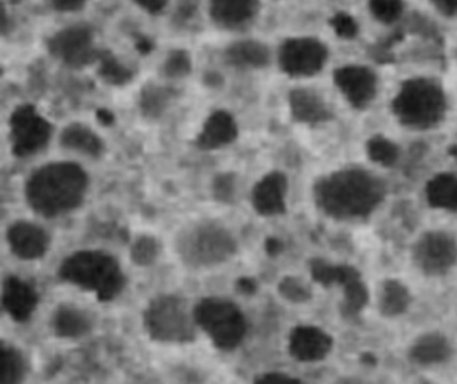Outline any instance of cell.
I'll list each match as a JSON object with an SVG mask.
<instances>
[{
    "instance_id": "35",
    "label": "cell",
    "mask_w": 457,
    "mask_h": 384,
    "mask_svg": "<svg viewBox=\"0 0 457 384\" xmlns=\"http://www.w3.org/2000/svg\"><path fill=\"white\" fill-rule=\"evenodd\" d=\"M165 73L170 78H183L191 73V58L186 52H173L165 62Z\"/></svg>"
},
{
    "instance_id": "24",
    "label": "cell",
    "mask_w": 457,
    "mask_h": 384,
    "mask_svg": "<svg viewBox=\"0 0 457 384\" xmlns=\"http://www.w3.org/2000/svg\"><path fill=\"white\" fill-rule=\"evenodd\" d=\"M411 303V292L403 282L395 279L384 282L379 290L378 308L385 317H397L405 314Z\"/></svg>"
},
{
    "instance_id": "42",
    "label": "cell",
    "mask_w": 457,
    "mask_h": 384,
    "mask_svg": "<svg viewBox=\"0 0 457 384\" xmlns=\"http://www.w3.org/2000/svg\"><path fill=\"white\" fill-rule=\"evenodd\" d=\"M98 119H100L101 124L104 125H112L114 122L113 114L111 111L105 110V109H101L97 113Z\"/></svg>"
},
{
    "instance_id": "4",
    "label": "cell",
    "mask_w": 457,
    "mask_h": 384,
    "mask_svg": "<svg viewBox=\"0 0 457 384\" xmlns=\"http://www.w3.org/2000/svg\"><path fill=\"white\" fill-rule=\"evenodd\" d=\"M58 276L97 296L101 303L114 300L127 287L119 261L103 250H79L61 263Z\"/></svg>"
},
{
    "instance_id": "36",
    "label": "cell",
    "mask_w": 457,
    "mask_h": 384,
    "mask_svg": "<svg viewBox=\"0 0 457 384\" xmlns=\"http://www.w3.org/2000/svg\"><path fill=\"white\" fill-rule=\"evenodd\" d=\"M371 159L374 162L389 167L397 159V149L385 140L371 141L370 151H369Z\"/></svg>"
},
{
    "instance_id": "17",
    "label": "cell",
    "mask_w": 457,
    "mask_h": 384,
    "mask_svg": "<svg viewBox=\"0 0 457 384\" xmlns=\"http://www.w3.org/2000/svg\"><path fill=\"white\" fill-rule=\"evenodd\" d=\"M4 311L17 323H25L33 316L39 303L38 292L30 282L17 276L4 280L2 295Z\"/></svg>"
},
{
    "instance_id": "34",
    "label": "cell",
    "mask_w": 457,
    "mask_h": 384,
    "mask_svg": "<svg viewBox=\"0 0 457 384\" xmlns=\"http://www.w3.org/2000/svg\"><path fill=\"white\" fill-rule=\"evenodd\" d=\"M310 272H312V279L318 284L323 285V287H331V285L337 284L339 266H333L322 258H314L310 263Z\"/></svg>"
},
{
    "instance_id": "38",
    "label": "cell",
    "mask_w": 457,
    "mask_h": 384,
    "mask_svg": "<svg viewBox=\"0 0 457 384\" xmlns=\"http://www.w3.org/2000/svg\"><path fill=\"white\" fill-rule=\"evenodd\" d=\"M87 0H53L55 9L60 12H76L84 6Z\"/></svg>"
},
{
    "instance_id": "8",
    "label": "cell",
    "mask_w": 457,
    "mask_h": 384,
    "mask_svg": "<svg viewBox=\"0 0 457 384\" xmlns=\"http://www.w3.org/2000/svg\"><path fill=\"white\" fill-rule=\"evenodd\" d=\"M334 50L318 36H299L286 39L278 60L283 73L291 78H312L330 65Z\"/></svg>"
},
{
    "instance_id": "28",
    "label": "cell",
    "mask_w": 457,
    "mask_h": 384,
    "mask_svg": "<svg viewBox=\"0 0 457 384\" xmlns=\"http://www.w3.org/2000/svg\"><path fill=\"white\" fill-rule=\"evenodd\" d=\"M2 364H0V383L14 384L22 380L26 372V363L20 349L2 343Z\"/></svg>"
},
{
    "instance_id": "13",
    "label": "cell",
    "mask_w": 457,
    "mask_h": 384,
    "mask_svg": "<svg viewBox=\"0 0 457 384\" xmlns=\"http://www.w3.org/2000/svg\"><path fill=\"white\" fill-rule=\"evenodd\" d=\"M10 249L21 260H39L50 249L49 233L30 221H15L7 229Z\"/></svg>"
},
{
    "instance_id": "40",
    "label": "cell",
    "mask_w": 457,
    "mask_h": 384,
    "mask_svg": "<svg viewBox=\"0 0 457 384\" xmlns=\"http://www.w3.org/2000/svg\"><path fill=\"white\" fill-rule=\"evenodd\" d=\"M237 290L245 295H253L256 292V282L251 277H240L237 282Z\"/></svg>"
},
{
    "instance_id": "43",
    "label": "cell",
    "mask_w": 457,
    "mask_h": 384,
    "mask_svg": "<svg viewBox=\"0 0 457 384\" xmlns=\"http://www.w3.org/2000/svg\"><path fill=\"white\" fill-rule=\"evenodd\" d=\"M152 45L149 41H140L138 42V50H140L141 53H144V54H146V53L151 52Z\"/></svg>"
},
{
    "instance_id": "10",
    "label": "cell",
    "mask_w": 457,
    "mask_h": 384,
    "mask_svg": "<svg viewBox=\"0 0 457 384\" xmlns=\"http://www.w3.org/2000/svg\"><path fill=\"white\" fill-rule=\"evenodd\" d=\"M52 125L33 105L15 109L10 118V140L14 156L26 159L38 153L49 143Z\"/></svg>"
},
{
    "instance_id": "31",
    "label": "cell",
    "mask_w": 457,
    "mask_h": 384,
    "mask_svg": "<svg viewBox=\"0 0 457 384\" xmlns=\"http://www.w3.org/2000/svg\"><path fill=\"white\" fill-rule=\"evenodd\" d=\"M425 12L444 25H457V0H420Z\"/></svg>"
},
{
    "instance_id": "16",
    "label": "cell",
    "mask_w": 457,
    "mask_h": 384,
    "mask_svg": "<svg viewBox=\"0 0 457 384\" xmlns=\"http://www.w3.org/2000/svg\"><path fill=\"white\" fill-rule=\"evenodd\" d=\"M291 116L299 124L317 127L333 118L330 105L317 90L296 87L288 94Z\"/></svg>"
},
{
    "instance_id": "26",
    "label": "cell",
    "mask_w": 457,
    "mask_h": 384,
    "mask_svg": "<svg viewBox=\"0 0 457 384\" xmlns=\"http://www.w3.org/2000/svg\"><path fill=\"white\" fill-rule=\"evenodd\" d=\"M344 277L345 279H342V282H339V285L344 288L342 311L347 316H354V315L360 314L368 304V290L361 280L360 272L353 266L347 268Z\"/></svg>"
},
{
    "instance_id": "33",
    "label": "cell",
    "mask_w": 457,
    "mask_h": 384,
    "mask_svg": "<svg viewBox=\"0 0 457 384\" xmlns=\"http://www.w3.org/2000/svg\"><path fill=\"white\" fill-rule=\"evenodd\" d=\"M237 177L234 173H221L212 183L213 199L221 204H231L234 201Z\"/></svg>"
},
{
    "instance_id": "12",
    "label": "cell",
    "mask_w": 457,
    "mask_h": 384,
    "mask_svg": "<svg viewBox=\"0 0 457 384\" xmlns=\"http://www.w3.org/2000/svg\"><path fill=\"white\" fill-rule=\"evenodd\" d=\"M49 50L55 58L71 68H84L97 58L93 34L87 26H73L55 34L49 41Z\"/></svg>"
},
{
    "instance_id": "1",
    "label": "cell",
    "mask_w": 457,
    "mask_h": 384,
    "mask_svg": "<svg viewBox=\"0 0 457 384\" xmlns=\"http://www.w3.org/2000/svg\"><path fill=\"white\" fill-rule=\"evenodd\" d=\"M384 197V183L361 167L337 170L320 178L314 186L317 207L339 221L366 217Z\"/></svg>"
},
{
    "instance_id": "9",
    "label": "cell",
    "mask_w": 457,
    "mask_h": 384,
    "mask_svg": "<svg viewBox=\"0 0 457 384\" xmlns=\"http://www.w3.org/2000/svg\"><path fill=\"white\" fill-rule=\"evenodd\" d=\"M333 84L350 108L362 111L376 102L381 76L371 63L346 62L333 69Z\"/></svg>"
},
{
    "instance_id": "32",
    "label": "cell",
    "mask_w": 457,
    "mask_h": 384,
    "mask_svg": "<svg viewBox=\"0 0 457 384\" xmlns=\"http://www.w3.org/2000/svg\"><path fill=\"white\" fill-rule=\"evenodd\" d=\"M278 290L282 298L291 303H304L312 298L309 288L296 277H285L278 285Z\"/></svg>"
},
{
    "instance_id": "41",
    "label": "cell",
    "mask_w": 457,
    "mask_h": 384,
    "mask_svg": "<svg viewBox=\"0 0 457 384\" xmlns=\"http://www.w3.org/2000/svg\"><path fill=\"white\" fill-rule=\"evenodd\" d=\"M283 245L279 240L275 239V237H270V239L266 240V252L269 253L270 256H277L282 252Z\"/></svg>"
},
{
    "instance_id": "27",
    "label": "cell",
    "mask_w": 457,
    "mask_h": 384,
    "mask_svg": "<svg viewBox=\"0 0 457 384\" xmlns=\"http://www.w3.org/2000/svg\"><path fill=\"white\" fill-rule=\"evenodd\" d=\"M175 98V90L170 87L149 85L141 92L140 109L146 118H159L170 108Z\"/></svg>"
},
{
    "instance_id": "19",
    "label": "cell",
    "mask_w": 457,
    "mask_h": 384,
    "mask_svg": "<svg viewBox=\"0 0 457 384\" xmlns=\"http://www.w3.org/2000/svg\"><path fill=\"white\" fill-rule=\"evenodd\" d=\"M92 327L93 320L89 314L71 304H61L53 314V332L58 338H81L89 333Z\"/></svg>"
},
{
    "instance_id": "11",
    "label": "cell",
    "mask_w": 457,
    "mask_h": 384,
    "mask_svg": "<svg viewBox=\"0 0 457 384\" xmlns=\"http://www.w3.org/2000/svg\"><path fill=\"white\" fill-rule=\"evenodd\" d=\"M413 261L427 276H444L456 266V240L448 232H427L414 244Z\"/></svg>"
},
{
    "instance_id": "14",
    "label": "cell",
    "mask_w": 457,
    "mask_h": 384,
    "mask_svg": "<svg viewBox=\"0 0 457 384\" xmlns=\"http://www.w3.org/2000/svg\"><path fill=\"white\" fill-rule=\"evenodd\" d=\"M333 343V338L326 331L312 325H299L291 331L288 352L298 362H320L330 354Z\"/></svg>"
},
{
    "instance_id": "15",
    "label": "cell",
    "mask_w": 457,
    "mask_h": 384,
    "mask_svg": "<svg viewBox=\"0 0 457 384\" xmlns=\"http://www.w3.org/2000/svg\"><path fill=\"white\" fill-rule=\"evenodd\" d=\"M287 177L282 172H271L264 176L253 186L251 202L253 209L263 217L283 215L286 212Z\"/></svg>"
},
{
    "instance_id": "29",
    "label": "cell",
    "mask_w": 457,
    "mask_h": 384,
    "mask_svg": "<svg viewBox=\"0 0 457 384\" xmlns=\"http://www.w3.org/2000/svg\"><path fill=\"white\" fill-rule=\"evenodd\" d=\"M98 60H100V76L108 84L122 86L132 79L129 69L121 65L111 53H103Z\"/></svg>"
},
{
    "instance_id": "5",
    "label": "cell",
    "mask_w": 457,
    "mask_h": 384,
    "mask_svg": "<svg viewBox=\"0 0 457 384\" xmlns=\"http://www.w3.org/2000/svg\"><path fill=\"white\" fill-rule=\"evenodd\" d=\"M237 249L231 232L213 221L188 226L176 239V252L189 268L220 266L228 261Z\"/></svg>"
},
{
    "instance_id": "37",
    "label": "cell",
    "mask_w": 457,
    "mask_h": 384,
    "mask_svg": "<svg viewBox=\"0 0 457 384\" xmlns=\"http://www.w3.org/2000/svg\"><path fill=\"white\" fill-rule=\"evenodd\" d=\"M255 383L261 384H290V383H301V380L293 376L288 375L285 372H266L262 375L256 376Z\"/></svg>"
},
{
    "instance_id": "2",
    "label": "cell",
    "mask_w": 457,
    "mask_h": 384,
    "mask_svg": "<svg viewBox=\"0 0 457 384\" xmlns=\"http://www.w3.org/2000/svg\"><path fill=\"white\" fill-rule=\"evenodd\" d=\"M89 186L84 167L73 162H53L37 169L26 183L29 207L54 218L81 207Z\"/></svg>"
},
{
    "instance_id": "44",
    "label": "cell",
    "mask_w": 457,
    "mask_h": 384,
    "mask_svg": "<svg viewBox=\"0 0 457 384\" xmlns=\"http://www.w3.org/2000/svg\"><path fill=\"white\" fill-rule=\"evenodd\" d=\"M326 2H330V4H346V2H349V0H326Z\"/></svg>"
},
{
    "instance_id": "22",
    "label": "cell",
    "mask_w": 457,
    "mask_h": 384,
    "mask_svg": "<svg viewBox=\"0 0 457 384\" xmlns=\"http://www.w3.org/2000/svg\"><path fill=\"white\" fill-rule=\"evenodd\" d=\"M61 145L71 151H79L90 157H100L104 153V143L90 127L82 124H71L62 130Z\"/></svg>"
},
{
    "instance_id": "30",
    "label": "cell",
    "mask_w": 457,
    "mask_h": 384,
    "mask_svg": "<svg viewBox=\"0 0 457 384\" xmlns=\"http://www.w3.org/2000/svg\"><path fill=\"white\" fill-rule=\"evenodd\" d=\"M160 242L152 236H141L136 240L135 244L130 248V256L133 263L138 266H149L159 257Z\"/></svg>"
},
{
    "instance_id": "23",
    "label": "cell",
    "mask_w": 457,
    "mask_h": 384,
    "mask_svg": "<svg viewBox=\"0 0 457 384\" xmlns=\"http://www.w3.org/2000/svg\"><path fill=\"white\" fill-rule=\"evenodd\" d=\"M226 57L235 68L261 69L269 63L270 52L261 42L243 41L228 47Z\"/></svg>"
},
{
    "instance_id": "21",
    "label": "cell",
    "mask_w": 457,
    "mask_h": 384,
    "mask_svg": "<svg viewBox=\"0 0 457 384\" xmlns=\"http://www.w3.org/2000/svg\"><path fill=\"white\" fill-rule=\"evenodd\" d=\"M256 0H210L211 17L227 29L239 28L253 20Z\"/></svg>"
},
{
    "instance_id": "7",
    "label": "cell",
    "mask_w": 457,
    "mask_h": 384,
    "mask_svg": "<svg viewBox=\"0 0 457 384\" xmlns=\"http://www.w3.org/2000/svg\"><path fill=\"white\" fill-rule=\"evenodd\" d=\"M195 322L220 351H234L247 335L242 309L227 298H202L194 308Z\"/></svg>"
},
{
    "instance_id": "6",
    "label": "cell",
    "mask_w": 457,
    "mask_h": 384,
    "mask_svg": "<svg viewBox=\"0 0 457 384\" xmlns=\"http://www.w3.org/2000/svg\"><path fill=\"white\" fill-rule=\"evenodd\" d=\"M144 327L152 340L187 344L196 339L194 309L180 296L159 295L149 301L143 315Z\"/></svg>"
},
{
    "instance_id": "39",
    "label": "cell",
    "mask_w": 457,
    "mask_h": 384,
    "mask_svg": "<svg viewBox=\"0 0 457 384\" xmlns=\"http://www.w3.org/2000/svg\"><path fill=\"white\" fill-rule=\"evenodd\" d=\"M137 4H140L144 10L151 12V14H157V12H162L167 6L168 0H136Z\"/></svg>"
},
{
    "instance_id": "18",
    "label": "cell",
    "mask_w": 457,
    "mask_h": 384,
    "mask_svg": "<svg viewBox=\"0 0 457 384\" xmlns=\"http://www.w3.org/2000/svg\"><path fill=\"white\" fill-rule=\"evenodd\" d=\"M237 138V125L234 117L224 110L211 114L196 138L202 151H216L234 143Z\"/></svg>"
},
{
    "instance_id": "20",
    "label": "cell",
    "mask_w": 457,
    "mask_h": 384,
    "mask_svg": "<svg viewBox=\"0 0 457 384\" xmlns=\"http://www.w3.org/2000/svg\"><path fill=\"white\" fill-rule=\"evenodd\" d=\"M451 343L445 336L438 332L425 333L420 336L409 349L411 360L419 365H435L445 363L451 357Z\"/></svg>"
},
{
    "instance_id": "25",
    "label": "cell",
    "mask_w": 457,
    "mask_h": 384,
    "mask_svg": "<svg viewBox=\"0 0 457 384\" xmlns=\"http://www.w3.org/2000/svg\"><path fill=\"white\" fill-rule=\"evenodd\" d=\"M428 202L438 209L457 210V178L449 173L436 176L427 185Z\"/></svg>"
},
{
    "instance_id": "3",
    "label": "cell",
    "mask_w": 457,
    "mask_h": 384,
    "mask_svg": "<svg viewBox=\"0 0 457 384\" xmlns=\"http://www.w3.org/2000/svg\"><path fill=\"white\" fill-rule=\"evenodd\" d=\"M389 108L393 118L403 129L430 132L448 117V93L437 77L411 74L398 84Z\"/></svg>"
}]
</instances>
